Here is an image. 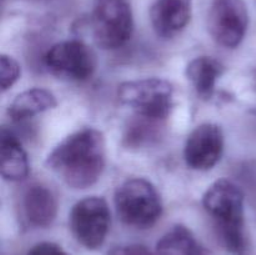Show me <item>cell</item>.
<instances>
[{
	"label": "cell",
	"mask_w": 256,
	"mask_h": 255,
	"mask_svg": "<svg viewBox=\"0 0 256 255\" xmlns=\"http://www.w3.org/2000/svg\"><path fill=\"white\" fill-rule=\"evenodd\" d=\"M115 206L125 224L139 229L152 228L162 214L159 192L152 182L142 178L126 180L118 188Z\"/></svg>",
	"instance_id": "cell-3"
},
{
	"label": "cell",
	"mask_w": 256,
	"mask_h": 255,
	"mask_svg": "<svg viewBox=\"0 0 256 255\" xmlns=\"http://www.w3.org/2000/svg\"><path fill=\"white\" fill-rule=\"evenodd\" d=\"M156 255H209L184 225H176L158 242Z\"/></svg>",
	"instance_id": "cell-15"
},
{
	"label": "cell",
	"mask_w": 256,
	"mask_h": 255,
	"mask_svg": "<svg viewBox=\"0 0 256 255\" xmlns=\"http://www.w3.org/2000/svg\"><path fill=\"white\" fill-rule=\"evenodd\" d=\"M2 175L9 182H20L29 175V160L14 134L2 132Z\"/></svg>",
	"instance_id": "cell-12"
},
{
	"label": "cell",
	"mask_w": 256,
	"mask_h": 255,
	"mask_svg": "<svg viewBox=\"0 0 256 255\" xmlns=\"http://www.w3.org/2000/svg\"><path fill=\"white\" fill-rule=\"evenodd\" d=\"M56 105V98L52 92L35 88L26 90L15 98L9 106V115L12 120L19 122L54 109Z\"/></svg>",
	"instance_id": "cell-14"
},
{
	"label": "cell",
	"mask_w": 256,
	"mask_h": 255,
	"mask_svg": "<svg viewBox=\"0 0 256 255\" xmlns=\"http://www.w3.org/2000/svg\"><path fill=\"white\" fill-rule=\"evenodd\" d=\"M224 152V134L219 125L206 122L195 128L185 145V162L194 170H210L220 162Z\"/></svg>",
	"instance_id": "cell-9"
},
{
	"label": "cell",
	"mask_w": 256,
	"mask_h": 255,
	"mask_svg": "<svg viewBox=\"0 0 256 255\" xmlns=\"http://www.w3.org/2000/svg\"><path fill=\"white\" fill-rule=\"evenodd\" d=\"M70 229L79 244L89 250L102 248L112 222L109 205L99 196H90L80 200L70 212Z\"/></svg>",
	"instance_id": "cell-6"
},
{
	"label": "cell",
	"mask_w": 256,
	"mask_h": 255,
	"mask_svg": "<svg viewBox=\"0 0 256 255\" xmlns=\"http://www.w3.org/2000/svg\"><path fill=\"white\" fill-rule=\"evenodd\" d=\"M106 164L104 134L85 128L62 140L46 158V166L72 189L96 184Z\"/></svg>",
	"instance_id": "cell-1"
},
{
	"label": "cell",
	"mask_w": 256,
	"mask_h": 255,
	"mask_svg": "<svg viewBox=\"0 0 256 255\" xmlns=\"http://www.w3.org/2000/svg\"><path fill=\"white\" fill-rule=\"evenodd\" d=\"M224 68L216 59L199 56L190 62L186 68V76L202 99H212L216 82L222 76Z\"/></svg>",
	"instance_id": "cell-13"
},
{
	"label": "cell",
	"mask_w": 256,
	"mask_h": 255,
	"mask_svg": "<svg viewBox=\"0 0 256 255\" xmlns=\"http://www.w3.org/2000/svg\"><path fill=\"white\" fill-rule=\"evenodd\" d=\"M255 90H256V72H255Z\"/></svg>",
	"instance_id": "cell-19"
},
{
	"label": "cell",
	"mask_w": 256,
	"mask_h": 255,
	"mask_svg": "<svg viewBox=\"0 0 256 255\" xmlns=\"http://www.w3.org/2000/svg\"><path fill=\"white\" fill-rule=\"evenodd\" d=\"M172 85L160 78L125 82L118 89L122 105L132 108L139 118L152 122L168 118L172 108Z\"/></svg>",
	"instance_id": "cell-4"
},
{
	"label": "cell",
	"mask_w": 256,
	"mask_h": 255,
	"mask_svg": "<svg viewBox=\"0 0 256 255\" xmlns=\"http://www.w3.org/2000/svg\"><path fill=\"white\" fill-rule=\"evenodd\" d=\"M22 69L16 60L8 55L0 56V84L2 92L12 86L19 80Z\"/></svg>",
	"instance_id": "cell-16"
},
{
	"label": "cell",
	"mask_w": 256,
	"mask_h": 255,
	"mask_svg": "<svg viewBox=\"0 0 256 255\" xmlns=\"http://www.w3.org/2000/svg\"><path fill=\"white\" fill-rule=\"evenodd\" d=\"M92 32L95 42L102 49L124 46L134 32L132 8L126 0H95Z\"/></svg>",
	"instance_id": "cell-5"
},
{
	"label": "cell",
	"mask_w": 256,
	"mask_h": 255,
	"mask_svg": "<svg viewBox=\"0 0 256 255\" xmlns=\"http://www.w3.org/2000/svg\"><path fill=\"white\" fill-rule=\"evenodd\" d=\"M249 26V14L244 0H214L209 16L212 38L225 48H238Z\"/></svg>",
	"instance_id": "cell-7"
},
{
	"label": "cell",
	"mask_w": 256,
	"mask_h": 255,
	"mask_svg": "<svg viewBox=\"0 0 256 255\" xmlns=\"http://www.w3.org/2000/svg\"><path fill=\"white\" fill-rule=\"evenodd\" d=\"M152 24L164 39L179 35L192 18V0H156L150 12Z\"/></svg>",
	"instance_id": "cell-10"
},
{
	"label": "cell",
	"mask_w": 256,
	"mask_h": 255,
	"mask_svg": "<svg viewBox=\"0 0 256 255\" xmlns=\"http://www.w3.org/2000/svg\"><path fill=\"white\" fill-rule=\"evenodd\" d=\"M24 212L28 222L36 228H46L56 218L58 204L52 190L32 185L24 196Z\"/></svg>",
	"instance_id": "cell-11"
},
{
	"label": "cell",
	"mask_w": 256,
	"mask_h": 255,
	"mask_svg": "<svg viewBox=\"0 0 256 255\" xmlns=\"http://www.w3.org/2000/svg\"><path fill=\"white\" fill-rule=\"evenodd\" d=\"M108 255H156L150 252L146 246L140 244L122 245V246H115L108 252Z\"/></svg>",
	"instance_id": "cell-17"
},
{
	"label": "cell",
	"mask_w": 256,
	"mask_h": 255,
	"mask_svg": "<svg viewBox=\"0 0 256 255\" xmlns=\"http://www.w3.org/2000/svg\"><path fill=\"white\" fill-rule=\"evenodd\" d=\"M202 202L225 249L232 255H246L242 190L230 180H218L206 190Z\"/></svg>",
	"instance_id": "cell-2"
},
{
	"label": "cell",
	"mask_w": 256,
	"mask_h": 255,
	"mask_svg": "<svg viewBox=\"0 0 256 255\" xmlns=\"http://www.w3.org/2000/svg\"><path fill=\"white\" fill-rule=\"evenodd\" d=\"M28 255H69L60 245L54 242H40L35 245Z\"/></svg>",
	"instance_id": "cell-18"
},
{
	"label": "cell",
	"mask_w": 256,
	"mask_h": 255,
	"mask_svg": "<svg viewBox=\"0 0 256 255\" xmlns=\"http://www.w3.org/2000/svg\"><path fill=\"white\" fill-rule=\"evenodd\" d=\"M45 64L58 76L84 82L94 72L95 58L82 42L66 40L55 44L46 52Z\"/></svg>",
	"instance_id": "cell-8"
}]
</instances>
